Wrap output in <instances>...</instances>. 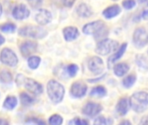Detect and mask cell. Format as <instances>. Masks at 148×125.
Segmentation results:
<instances>
[{"label":"cell","mask_w":148,"mask_h":125,"mask_svg":"<svg viewBox=\"0 0 148 125\" xmlns=\"http://www.w3.org/2000/svg\"><path fill=\"white\" fill-rule=\"evenodd\" d=\"M88 70L95 75H100L104 70V63L99 57H93L88 63Z\"/></svg>","instance_id":"cell-9"},{"label":"cell","mask_w":148,"mask_h":125,"mask_svg":"<svg viewBox=\"0 0 148 125\" xmlns=\"http://www.w3.org/2000/svg\"><path fill=\"white\" fill-rule=\"evenodd\" d=\"M136 75L135 74H131L128 75L127 77H126L123 81H122V84L125 88H131L136 82Z\"/></svg>","instance_id":"cell-23"},{"label":"cell","mask_w":148,"mask_h":125,"mask_svg":"<svg viewBox=\"0 0 148 125\" xmlns=\"http://www.w3.org/2000/svg\"><path fill=\"white\" fill-rule=\"evenodd\" d=\"M141 18L142 19H148V9L147 10H145L141 13Z\"/></svg>","instance_id":"cell-37"},{"label":"cell","mask_w":148,"mask_h":125,"mask_svg":"<svg viewBox=\"0 0 148 125\" xmlns=\"http://www.w3.org/2000/svg\"><path fill=\"white\" fill-rule=\"evenodd\" d=\"M41 63V58L39 57H36V56H32L28 59V65L30 69L35 70L36 69L39 64Z\"/></svg>","instance_id":"cell-25"},{"label":"cell","mask_w":148,"mask_h":125,"mask_svg":"<svg viewBox=\"0 0 148 125\" xmlns=\"http://www.w3.org/2000/svg\"><path fill=\"white\" fill-rule=\"evenodd\" d=\"M130 102L127 98L126 97H123V98H121L117 104V106H116V110H117V112L119 115L121 116H125L128 110H129V108H130Z\"/></svg>","instance_id":"cell-17"},{"label":"cell","mask_w":148,"mask_h":125,"mask_svg":"<svg viewBox=\"0 0 148 125\" xmlns=\"http://www.w3.org/2000/svg\"><path fill=\"white\" fill-rule=\"evenodd\" d=\"M130 106L137 113L145 111L148 107V93L140 91L134 93L130 97Z\"/></svg>","instance_id":"cell-2"},{"label":"cell","mask_w":148,"mask_h":125,"mask_svg":"<svg viewBox=\"0 0 148 125\" xmlns=\"http://www.w3.org/2000/svg\"><path fill=\"white\" fill-rule=\"evenodd\" d=\"M71 125H89L88 122L86 119H81V118H75L70 122Z\"/></svg>","instance_id":"cell-32"},{"label":"cell","mask_w":148,"mask_h":125,"mask_svg":"<svg viewBox=\"0 0 148 125\" xmlns=\"http://www.w3.org/2000/svg\"><path fill=\"white\" fill-rule=\"evenodd\" d=\"M119 125H132V124H131L128 120H124V121L121 122Z\"/></svg>","instance_id":"cell-39"},{"label":"cell","mask_w":148,"mask_h":125,"mask_svg":"<svg viewBox=\"0 0 148 125\" xmlns=\"http://www.w3.org/2000/svg\"><path fill=\"white\" fill-rule=\"evenodd\" d=\"M29 4L33 8H38L42 5V0H27Z\"/></svg>","instance_id":"cell-34"},{"label":"cell","mask_w":148,"mask_h":125,"mask_svg":"<svg viewBox=\"0 0 148 125\" xmlns=\"http://www.w3.org/2000/svg\"><path fill=\"white\" fill-rule=\"evenodd\" d=\"M62 1L63 5L66 7H71L75 2V0H62Z\"/></svg>","instance_id":"cell-35"},{"label":"cell","mask_w":148,"mask_h":125,"mask_svg":"<svg viewBox=\"0 0 148 125\" xmlns=\"http://www.w3.org/2000/svg\"><path fill=\"white\" fill-rule=\"evenodd\" d=\"M35 20L39 25H46L49 23H50V21L52 20V15L50 11H49L48 10L41 9L36 13L35 17Z\"/></svg>","instance_id":"cell-12"},{"label":"cell","mask_w":148,"mask_h":125,"mask_svg":"<svg viewBox=\"0 0 148 125\" xmlns=\"http://www.w3.org/2000/svg\"><path fill=\"white\" fill-rule=\"evenodd\" d=\"M136 5V1L135 0H123L122 2V6L127 9V10H132L134 8Z\"/></svg>","instance_id":"cell-31"},{"label":"cell","mask_w":148,"mask_h":125,"mask_svg":"<svg viewBox=\"0 0 148 125\" xmlns=\"http://www.w3.org/2000/svg\"><path fill=\"white\" fill-rule=\"evenodd\" d=\"M0 81L2 83H10L12 81L11 73L6 70H3L0 72Z\"/></svg>","instance_id":"cell-26"},{"label":"cell","mask_w":148,"mask_h":125,"mask_svg":"<svg viewBox=\"0 0 148 125\" xmlns=\"http://www.w3.org/2000/svg\"><path fill=\"white\" fill-rule=\"evenodd\" d=\"M136 61H137L138 65H139L140 68L146 70L148 67L147 62L146 58H145L142 55H141V56H140V55H138V57H137V58H136Z\"/></svg>","instance_id":"cell-30"},{"label":"cell","mask_w":148,"mask_h":125,"mask_svg":"<svg viewBox=\"0 0 148 125\" xmlns=\"http://www.w3.org/2000/svg\"><path fill=\"white\" fill-rule=\"evenodd\" d=\"M2 11H3V8H2V5H1V3H0V17H1Z\"/></svg>","instance_id":"cell-41"},{"label":"cell","mask_w":148,"mask_h":125,"mask_svg":"<svg viewBox=\"0 0 148 125\" xmlns=\"http://www.w3.org/2000/svg\"><path fill=\"white\" fill-rule=\"evenodd\" d=\"M0 125H9V123H8L7 120L0 118Z\"/></svg>","instance_id":"cell-38"},{"label":"cell","mask_w":148,"mask_h":125,"mask_svg":"<svg viewBox=\"0 0 148 125\" xmlns=\"http://www.w3.org/2000/svg\"><path fill=\"white\" fill-rule=\"evenodd\" d=\"M76 12L82 17H89L93 14V11H92L91 8L86 3L79 4L78 7L76 8Z\"/></svg>","instance_id":"cell-18"},{"label":"cell","mask_w":148,"mask_h":125,"mask_svg":"<svg viewBox=\"0 0 148 125\" xmlns=\"http://www.w3.org/2000/svg\"><path fill=\"white\" fill-rule=\"evenodd\" d=\"M0 60L3 64H6L10 67H15L17 63L18 59L16 54L9 48H4L2 50L0 54Z\"/></svg>","instance_id":"cell-8"},{"label":"cell","mask_w":148,"mask_h":125,"mask_svg":"<svg viewBox=\"0 0 148 125\" xmlns=\"http://www.w3.org/2000/svg\"><path fill=\"white\" fill-rule=\"evenodd\" d=\"M127 48V43L122 44L117 49V51L109 58V64H114V63H115L117 60H119V59L123 56V54L125 53Z\"/></svg>","instance_id":"cell-20"},{"label":"cell","mask_w":148,"mask_h":125,"mask_svg":"<svg viewBox=\"0 0 148 125\" xmlns=\"http://www.w3.org/2000/svg\"><path fill=\"white\" fill-rule=\"evenodd\" d=\"M113 1H117V0H113Z\"/></svg>","instance_id":"cell-42"},{"label":"cell","mask_w":148,"mask_h":125,"mask_svg":"<svg viewBox=\"0 0 148 125\" xmlns=\"http://www.w3.org/2000/svg\"><path fill=\"white\" fill-rule=\"evenodd\" d=\"M37 48V44L32 41H25L20 46L21 53L23 57H29L36 52Z\"/></svg>","instance_id":"cell-14"},{"label":"cell","mask_w":148,"mask_h":125,"mask_svg":"<svg viewBox=\"0 0 148 125\" xmlns=\"http://www.w3.org/2000/svg\"><path fill=\"white\" fill-rule=\"evenodd\" d=\"M0 30L4 33H12L16 30V24L13 23H4L0 24Z\"/></svg>","instance_id":"cell-24"},{"label":"cell","mask_w":148,"mask_h":125,"mask_svg":"<svg viewBox=\"0 0 148 125\" xmlns=\"http://www.w3.org/2000/svg\"><path fill=\"white\" fill-rule=\"evenodd\" d=\"M119 44L113 40V39H109V38H105L103 40H101L95 48V51L97 54L101 55V56H107L110 53H112L113 51L116 50L118 49Z\"/></svg>","instance_id":"cell-3"},{"label":"cell","mask_w":148,"mask_h":125,"mask_svg":"<svg viewBox=\"0 0 148 125\" xmlns=\"http://www.w3.org/2000/svg\"><path fill=\"white\" fill-rule=\"evenodd\" d=\"M4 42H5V39H4V37H3L2 35H0V45H2L3 44H4Z\"/></svg>","instance_id":"cell-40"},{"label":"cell","mask_w":148,"mask_h":125,"mask_svg":"<svg viewBox=\"0 0 148 125\" xmlns=\"http://www.w3.org/2000/svg\"><path fill=\"white\" fill-rule=\"evenodd\" d=\"M17 104V100L13 96H9L6 97L3 103V107L7 110H13Z\"/></svg>","instance_id":"cell-22"},{"label":"cell","mask_w":148,"mask_h":125,"mask_svg":"<svg viewBox=\"0 0 148 125\" xmlns=\"http://www.w3.org/2000/svg\"><path fill=\"white\" fill-rule=\"evenodd\" d=\"M129 70V65L126 63H120L117 64L114 67V72L117 77H123L125 76Z\"/></svg>","instance_id":"cell-19"},{"label":"cell","mask_w":148,"mask_h":125,"mask_svg":"<svg viewBox=\"0 0 148 125\" xmlns=\"http://www.w3.org/2000/svg\"><path fill=\"white\" fill-rule=\"evenodd\" d=\"M121 11V8L120 5L118 4H114V5H110L108 7H107L102 14H103V17L107 19H110V18H114L115 17H117Z\"/></svg>","instance_id":"cell-16"},{"label":"cell","mask_w":148,"mask_h":125,"mask_svg":"<svg viewBox=\"0 0 148 125\" xmlns=\"http://www.w3.org/2000/svg\"><path fill=\"white\" fill-rule=\"evenodd\" d=\"M106 30V24L101 20H97L92 23L85 24L82 28V31L86 35H96L102 36Z\"/></svg>","instance_id":"cell-5"},{"label":"cell","mask_w":148,"mask_h":125,"mask_svg":"<svg viewBox=\"0 0 148 125\" xmlns=\"http://www.w3.org/2000/svg\"><path fill=\"white\" fill-rule=\"evenodd\" d=\"M140 125H148V116L144 117L141 119Z\"/></svg>","instance_id":"cell-36"},{"label":"cell","mask_w":148,"mask_h":125,"mask_svg":"<svg viewBox=\"0 0 148 125\" xmlns=\"http://www.w3.org/2000/svg\"><path fill=\"white\" fill-rule=\"evenodd\" d=\"M78 70H79L78 66H77L76 64H69V65L67 67V72H68V74H69V76L70 77H75V75H76L77 72H78Z\"/></svg>","instance_id":"cell-29"},{"label":"cell","mask_w":148,"mask_h":125,"mask_svg":"<svg viewBox=\"0 0 148 125\" xmlns=\"http://www.w3.org/2000/svg\"><path fill=\"white\" fill-rule=\"evenodd\" d=\"M133 41L137 48H143L148 44V32L143 27L137 28L133 36Z\"/></svg>","instance_id":"cell-7"},{"label":"cell","mask_w":148,"mask_h":125,"mask_svg":"<svg viewBox=\"0 0 148 125\" xmlns=\"http://www.w3.org/2000/svg\"><path fill=\"white\" fill-rule=\"evenodd\" d=\"M19 35L22 37H29L32 38H42L47 35V30L41 26L28 25L21 28L18 31Z\"/></svg>","instance_id":"cell-4"},{"label":"cell","mask_w":148,"mask_h":125,"mask_svg":"<svg viewBox=\"0 0 148 125\" xmlns=\"http://www.w3.org/2000/svg\"><path fill=\"white\" fill-rule=\"evenodd\" d=\"M47 93L54 104H58L62 101L65 90L64 87L57 81L49 80L47 84Z\"/></svg>","instance_id":"cell-1"},{"label":"cell","mask_w":148,"mask_h":125,"mask_svg":"<svg viewBox=\"0 0 148 125\" xmlns=\"http://www.w3.org/2000/svg\"><path fill=\"white\" fill-rule=\"evenodd\" d=\"M106 95H107V90L101 85L95 86V88L92 89L90 92V97H104Z\"/></svg>","instance_id":"cell-21"},{"label":"cell","mask_w":148,"mask_h":125,"mask_svg":"<svg viewBox=\"0 0 148 125\" xmlns=\"http://www.w3.org/2000/svg\"><path fill=\"white\" fill-rule=\"evenodd\" d=\"M94 125H108V124L106 118L103 116H100L95 120Z\"/></svg>","instance_id":"cell-33"},{"label":"cell","mask_w":148,"mask_h":125,"mask_svg":"<svg viewBox=\"0 0 148 125\" xmlns=\"http://www.w3.org/2000/svg\"><path fill=\"white\" fill-rule=\"evenodd\" d=\"M87 90H88V87L85 83H83L82 81H77V82H75L71 85L70 93L74 97L80 98L86 95Z\"/></svg>","instance_id":"cell-10"},{"label":"cell","mask_w":148,"mask_h":125,"mask_svg":"<svg viewBox=\"0 0 148 125\" xmlns=\"http://www.w3.org/2000/svg\"><path fill=\"white\" fill-rule=\"evenodd\" d=\"M17 79H20L16 81L18 85H22L23 84H24V87L30 91L31 93L35 94V95H39L42 92V86L41 84H39L38 82H36L34 79L31 78H25L23 75H18Z\"/></svg>","instance_id":"cell-6"},{"label":"cell","mask_w":148,"mask_h":125,"mask_svg":"<svg viewBox=\"0 0 148 125\" xmlns=\"http://www.w3.org/2000/svg\"><path fill=\"white\" fill-rule=\"evenodd\" d=\"M62 122H63L62 117L57 114L51 116L49 119V123L50 125H62Z\"/></svg>","instance_id":"cell-28"},{"label":"cell","mask_w":148,"mask_h":125,"mask_svg":"<svg viewBox=\"0 0 148 125\" xmlns=\"http://www.w3.org/2000/svg\"><path fill=\"white\" fill-rule=\"evenodd\" d=\"M102 110V106L99 104L89 102L86 104L82 108V113L88 117H95Z\"/></svg>","instance_id":"cell-11"},{"label":"cell","mask_w":148,"mask_h":125,"mask_svg":"<svg viewBox=\"0 0 148 125\" xmlns=\"http://www.w3.org/2000/svg\"><path fill=\"white\" fill-rule=\"evenodd\" d=\"M12 16L17 20L25 19V18L29 17V10L27 8V6L25 4L20 3V4L16 5V7H14L13 10H12Z\"/></svg>","instance_id":"cell-13"},{"label":"cell","mask_w":148,"mask_h":125,"mask_svg":"<svg viewBox=\"0 0 148 125\" xmlns=\"http://www.w3.org/2000/svg\"><path fill=\"white\" fill-rule=\"evenodd\" d=\"M20 99H21V103L23 105H30L34 102V98H32L29 95H28L25 92H22L20 94Z\"/></svg>","instance_id":"cell-27"},{"label":"cell","mask_w":148,"mask_h":125,"mask_svg":"<svg viewBox=\"0 0 148 125\" xmlns=\"http://www.w3.org/2000/svg\"><path fill=\"white\" fill-rule=\"evenodd\" d=\"M63 37L65 38L66 41L68 42H70V41H73L75 39H76L79 35H80V32L78 30V29L75 26H68V27H65L63 29Z\"/></svg>","instance_id":"cell-15"}]
</instances>
